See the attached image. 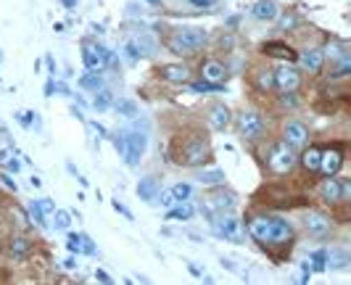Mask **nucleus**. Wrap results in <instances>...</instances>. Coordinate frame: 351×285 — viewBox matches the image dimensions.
<instances>
[{"label":"nucleus","mask_w":351,"mask_h":285,"mask_svg":"<svg viewBox=\"0 0 351 285\" xmlns=\"http://www.w3.org/2000/svg\"><path fill=\"white\" fill-rule=\"evenodd\" d=\"M204 45H206V29H201V27H180L175 29V35L169 37L172 53H193Z\"/></svg>","instance_id":"1"},{"label":"nucleus","mask_w":351,"mask_h":285,"mask_svg":"<svg viewBox=\"0 0 351 285\" xmlns=\"http://www.w3.org/2000/svg\"><path fill=\"white\" fill-rule=\"evenodd\" d=\"M122 140H124V148H122L124 164L127 166H138V161L143 159V153L148 148L145 132H141V129H127V132H122Z\"/></svg>","instance_id":"2"},{"label":"nucleus","mask_w":351,"mask_h":285,"mask_svg":"<svg viewBox=\"0 0 351 285\" xmlns=\"http://www.w3.org/2000/svg\"><path fill=\"white\" fill-rule=\"evenodd\" d=\"M267 166H269V172H275V175H285V172H291V169L296 166V153H293V148H291V145H285V142H275V145L269 148Z\"/></svg>","instance_id":"3"},{"label":"nucleus","mask_w":351,"mask_h":285,"mask_svg":"<svg viewBox=\"0 0 351 285\" xmlns=\"http://www.w3.org/2000/svg\"><path fill=\"white\" fill-rule=\"evenodd\" d=\"M211 225H214V232L219 235V238H225V240H241L243 238V225H241V219L235 216V214H225L219 212L214 219H211Z\"/></svg>","instance_id":"4"},{"label":"nucleus","mask_w":351,"mask_h":285,"mask_svg":"<svg viewBox=\"0 0 351 285\" xmlns=\"http://www.w3.org/2000/svg\"><path fill=\"white\" fill-rule=\"evenodd\" d=\"M82 61H85V66L90 71H104L114 61V55H111V51H106L104 45H98V42H85L82 45Z\"/></svg>","instance_id":"5"},{"label":"nucleus","mask_w":351,"mask_h":285,"mask_svg":"<svg viewBox=\"0 0 351 285\" xmlns=\"http://www.w3.org/2000/svg\"><path fill=\"white\" fill-rule=\"evenodd\" d=\"M319 196L325 198L328 203H341L351 198V179H335L328 177L319 185Z\"/></svg>","instance_id":"6"},{"label":"nucleus","mask_w":351,"mask_h":285,"mask_svg":"<svg viewBox=\"0 0 351 285\" xmlns=\"http://www.w3.org/2000/svg\"><path fill=\"white\" fill-rule=\"evenodd\" d=\"M209 161V145L204 138H191L182 148V161L180 164H188V166H201Z\"/></svg>","instance_id":"7"},{"label":"nucleus","mask_w":351,"mask_h":285,"mask_svg":"<svg viewBox=\"0 0 351 285\" xmlns=\"http://www.w3.org/2000/svg\"><path fill=\"white\" fill-rule=\"evenodd\" d=\"M238 127H241V135L251 142H256L264 135V119L259 111H243L238 119Z\"/></svg>","instance_id":"8"},{"label":"nucleus","mask_w":351,"mask_h":285,"mask_svg":"<svg viewBox=\"0 0 351 285\" xmlns=\"http://www.w3.org/2000/svg\"><path fill=\"white\" fill-rule=\"evenodd\" d=\"M282 138H285V145H291L293 151L296 148H304L306 142H309V127L304 125V122H288L285 129H282Z\"/></svg>","instance_id":"9"},{"label":"nucleus","mask_w":351,"mask_h":285,"mask_svg":"<svg viewBox=\"0 0 351 285\" xmlns=\"http://www.w3.org/2000/svg\"><path fill=\"white\" fill-rule=\"evenodd\" d=\"M304 227H306L309 235L322 238V235H328V232L333 230V222H330V216H325L322 212H306V216H304Z\"/></svg>","instance_id":"10"},{"label":"nucleus","mask_w":351,"mask_h":285,"mask_svg":"<svg viewBox=\"0 0 351 285\" xmlns=\"http://www.w3.org/2000/svg\"><path fill=\"white\" fill-rule=\"evenodd\" d=\"M248 232L254 240L259 243H272V216L269 214H262V216H254L248 222Z\"/></svg>","instance_id":"11"},{"label":"nucleus","mask_w":351,"mask_h":285,"mask_svg":"<svg viewBox=\"0 0 351 285\" xmlns=\"http://www.w3.org/2000/svg\"><path fill=\"white\" fill-rule=\"evenodd\" d=\"M341 166H343V153H341V148H333V151L322 153V159H319V172H322L325 177H335Z\"/></svg>","instance_id":"12"},{"label":"nucleus","mask_w":351,"mask_h":285,"mask_svg":"<svg viewBox=\"0 0 351 285\" xmlns=\"http://www.w3.org/2000/svg\"><path fill=\"white\" fill-rule=\"evenodd\" d=\"M275 85L280 90H296L301 85V74L299 69H293V66H280V69L275 71Z\"/></svg>","instance_id":"13"},{"label":"nucleus","mask_w":351,"mask_h":285,"mask_svg":"<svg viewBox=\"0 0 351 285\" xmlns=\"http://www.w3.org/2000/svg\"><path fill=\"white\" fill-rule=\"evenodd\" d=\"M201 77H204V82H214V85H225V79H228V69H225V64H219V61H206L204 66H201Z\"/></svg>","instance_id":"14"},{"label":"nucleus","mask_w":351,"mask_h":285,"mask_svg":"<svg viewBox=\"0 0 351 285\" xmlns=\"http://www.w3.org/2000/svg\"><path fill=\"white\" fill-rule=\"evenodd\" d=\"M32 251H35V243H32L27 235H14L11 243H8V253H11V259H16V262L27 259Z\"/></svg>","instance_id":"15"},{"label":"nucleus","mask_w":351,"mask_h":285,"mask_svg":"<svg viewBox=\"0 0 351 285\" xmlns=\"http://www.w3.org/2000/svg\"><path fill=\"white\" fill-rule=\"evenodd\" d=\"M299 61L306 71L317 74V71L322 69V64H325V51H322V48H306V51L299 55Z\"/></svg>","instance_id":"16"},{"label":"nucleus","mask_w":351,"mask_h":285,"mask_svg":"<svg viewBox=\"0 0 351 285\" xmlns=\"http://www.w3.org/2000/svg\"><path fill=\"white\" fill-rule=\"evenodd\" d=\"M206 119H209V127L211 129H228L230 127V108L225 103H214L209 108V114H206Z\"/></svg>","instance_id":"17"},{"label":"nucleus","mask_w":351,"mask_h":285,"mask_svg":"<svg viewBox=\"0 0 351 285\" xmlns=\"http://www.w3.org/2000/svg\"><path fill=\"white\" fill-rule=\"evenodd\" d=\"M158 74H161V79H167V82H188L191 69H188L185 64H167V66L158 69Z\"/></svg>","instance_id":"18"},{"label":"nucleus","mask_w":351,"mask_h":285,"mask_svg":"<svg viewBox=\"0 0 351 285\" xmlns=\"http://www.w3.org/2000/svg\"><path fill=\"white\" fill-rule=\"evenodd\" d=\"M158 190H161V185H158L156 177H143L141 182H138V188H135V193H138L145 203H156Z\"/></svg>","instance_id":"19"},{"label":"nucleus","mask_w":351,"mask_h":285,"mask_svg":"<svg viewBox=\"0 0 351 285\" xmlns=\"http://www.w3.org/2000/svg\"><path fill=\"white\" fill-rule=\"evenodd\" d=\"M251 16L256 18V21H275V18H278V5H275V0H259V3H254Z\"/></svg>","instance_id":"20"},{"label":"nucleus","mask_w":351,"mask_h":285,"mask_svg":"<svg viewBox=\"0 0 351 285\" xmlns=\"http://www.w3.org/2000/svg\"><path fill=\"white\" fill-rule=\"evenodd\" d=\"M293 238V225L282 216H272V243H285Z\"/></svg>","instance_id":"21"},{"label":"nucleus","mask_w":351,"mask_h":285,"mask_svg":"<svg viewBox=\"0 0 351 285\" xmlns=\"http://www.w3.org/2000/svg\"><path fill=\"white\" fill-rule=\"evenodd\" d=\"M198 182L201 185H211V188H219V185H225V172L222 169H201L198 172Z\"/></svg>","instance_id":"22"},{"label":"nucleus","mask_w":351,"mask_h":285,"mask_svg":"<svg viewBox=\"0 0 351 285\" xmlns=\"http://www.w3.org/2000/svg\"><path fill=\"white\" fill-rule=\"evenodd\" d=\"M319 159H322V151L319 148H306L304 156H301V166L306 172H317L319 169Z\"/></svg>","instance_id":"23"},{"label":"nucleus","mask_w":351,"mask_h":285,"mask_svg":"<svg viewBox=\"0 0 351 285\" xmlns=\"http://www.w3.org/2000/svg\"><path fill=\"white\" fill-rule=\"evenodd\" d=\"M80 88L90 90V92H95V90L104 88V77H101V71L88 69V74H82V77H80Z\"/></svg>","instance_id":"24"},{"label":"nucleus","mask_w":351,"mask_h":285,"mask_svg":"<svg viewBox=\"0 0 351 285\" xmlns=\"http://www.w3.org/2000/svg\"><path fill=\"white\" fill-rule=\"evenodd\" d=\"M114 106V92L111 90H95V101H93V108L95 111H108V108Z\"/></svg>","instance_id":"25"},{"label":"nucleus","mask_w":351,"mask_h":285,"mask_svg":"<svg viewBox=\"0 0 351 285\" xmlns=\"http://www.w3.org/2000/svg\"><path fill=\"white\" fill-rule=\"evenodd\" d=\"M306 267L315 269V272H325V269H328V251L319 249V251H315V253H309Z\"/></svg>","instance_id":"26"},{"label":"nucleus","mask_w":351,"mask_h":285,"mask_svg":"<svg viewBox=\"0 0 351 285\" xmlns=\"http://www.w3.org/2000/svg\"><path fill=\"white\" fill-rule=\"evenodd\" d=\"M193 214H195V209L191 206V203L180 201V203H175V206H169V212H167V216H169V219H191Z\"/></svg>","instance_id":"27"},{"label":"nucleus","mask_w":351,"mask_h":285,"mask_svg":"<svg viewBox=\"0 0 351 285\" xmlns=\"http://www.w3.org/2000/svg\"><path fill=\"white\" fill-rule=\"evenodd\" d=\"M264 53H272L275 58H296V53L288 45H280V42H267L264 45Z\"/></svg>","instance_id":"28"},{"label":"nucleus","mask_w":351,"mask_h":285,"mask_svg":"<svg viewBox=\"0 0 351 285\" xmlns=\"http://www.w3.org/2000/svg\"><path fill=\"white\" fill-rule=\"evenodd\" d=\"M169 193L175 198V203H180V201H188V198L193 196V188H191L188 182H175V185L169 188Z\"/></svg>","instance_id":"29"},{"label":"nucleus","mask_w":351,"mask_h":285,"mask_svg":"<svg viewBox=\"0 0 351 285\" xmlns=\"http://www.w3.org/2000/svg\"><path fill=\"white\" fill-rule=\"evenodd\" d=\"M53 227H56V230H69L71 214L66 212V209H53Z\"/></svg>","instance_id":"30"},{"label":"nucleus","mask_w":351,"mask_h":285,"mask_svg":"<svg viewBox=\"0 0 351 285\" xmlns=\"http://www.w3.org/2000/svg\"><path fill=\"white\" fill-rule=\"evenodd\" d=\"M66 249H69L71 253H82V235L69 232V238H66Z\"/></svg>","instance_id":"31"},{"label":"nucleus","mask_w":351,"mask_h":285,"mask_svg":"<svg viewBox=\"0 0 351 285\" xmlns=\"http://www.w3.org/2000/svg\"><path fill=\"white\" fill-rule=\"evenodd\" d=\"M280 103L282 106H299V98H296V90H282V95H280Z\"/></svg>","instance_id":"32"},{"label":"nucleus","mask_w":351,"mask_h":285,"mask_svg":"<svg viewBox=\"0 0 351 285\" xmlns=\"http://www.w3.org/2000/svg\"><path fill=\"white\" fill-rule=\"evenodd\" d=\"M29 214L35 216L37 225H43V227H45V214H43V209H40V201H32V203H29Z\"/></svg>","instance_id":"33"},{"label":"nucleus","mask_w":351,"mask_h":285,"mask_svg":"<svg viewBox=\"0 0 351 285\" xmlns=\"http://www.w3.org/2000/svg\"><path fill=\"white\" fill-rule=\"evenodd\" d=\"M193 88L198 90V92H222L225 85H214V82H195Z\"/></svg>","instance_id":"34"},{"label":"nucleus","mask_w":351,"mask_h":285,"mask_svg":"<svg viewBox=\"0 0 351 285\" xmlns=\"http://www.w3.org/2000/svg\"><path fill=\"white\" fill-rule=\"evenodd\" d=\"M259 85L262 88H275V71H259Z\"/></svg>","instance_id":"35"},{"label":"nucleus","mask_w":351,"mask_h":285,"mask_svg":"<svg viewBox=\"0 0 351 285\" xmlns=\"http://www.w3.org/2000/svg\"><path fill=\"white\" fill-rule=\"evenodd\" d=\"M111 203H114V212H119V214H122V216H124V219H130V222L135 219V216H132V212H130V209L124 206V203H122V201H119V198H114Z\"/></svg>","instance_id":"36"},{"label":"nucleus","mask_w":351,"mask_h":285,"mask_svg":"<svg viewBox=\"0 0 351 285\" xmlns=\"http://www.w3.org/2000/svg\"><path fill=\"white\" fill-rule=\"evenodd\" d=\"M124 53H127L130 61H138V58H141V48H138L135 42H127V45H124Z\"/></svg>","instance_id":"37"},{"label":"nucleus","mask_w":351,"mask_h":285,"mask_svg":"<svg viewBox=\"0 0 351 285\" xmlns=\"http://www.w3.org/2000/svg\"><path fill=\"white\" fill-rule=\"evenodd\" d=\"M82 253H88V256H95V253H98V249H95V243L90 240L88 235H82Z\"/></svg>","instance_id":"38"},{"label":"nucleus","mask_w":351,"mask_h":285,"mask_svg":"<svg viewBox=\"0 0 351 285\" xmlns=\"http://www.w3.org/2000/svg\"><path fill=\"white\" fill-rule=\"evenodd\" d=\"M119 111L127 114V116H135V114H138V106H135L132 101H124V103H119Z\"/></svg>","instance_id":"39"},{"label":"nucleus","mask_w":351,"mask_h":285,"mask_svg":"<svg viewBox=\"0 0 351 285\" xmlns=\"http://www.w3.org/2000/svg\"><path fill=\"white\" fill-rule=\"evenodd\" d=\"M0 179H3V185H5L8 190H14V193L19 190V185L14 182V179H11V175H0Z\"/></svg>","instance_id":"40"},{"label":"nucleus","mask_w":351,"mask_h":285,"mask_svg":"<svg viewBox=\"0 0 351 285\" xmlns=\"http://www.w3.org/2000/svg\"><path fill=\"white\" fill-rule=\"evenodd\" d=\"M40 209H43V214H53V209H56V206H53L51 198H43V201H40Z\"/></svg>","instance_id":"41"},{"label":"nucleus","mask_w":351,"mask_h":285,"mask_svg":"<svg viewBox=\"0 0 351 285\" xmlns=\"http://www.w3.org/2000/svg\"><path fill=\"white\" fill-rule=\"evenodd\" d=\"M195 8H211L214 5V0H191Z\"/></svg>","instance_id":"42"},{"label":"nucleus","mask_w":351,"mask_h":285,"mask_svg":"<svg viewBox=\"0 0 351 285\" xmlns=\"http://www.w3.org/2000/svg\"><path fill=\"white\" fill-rule=\"evenodd\" d=\"M95 280H101V283H111V277L106 275L104 269H95Z\"/></svg>","instance_id":"43"},{"label":"nucleus","mask_w":351,"mask_h":285,"mask_svg":"<svg viewBox=\"0 0 351 285\" xmlns=\"http://www.w3.org/2000/svg\"><path fill=\"white\" fill-rule=\"evenodd\" d=\"M8 169H11V172H14V175H16L19 169H21V164H19L16 159H11V161H8Z\"/></svg>","instance_id":"44"},{"label":"nucleus","mask_w":351,"mask_h":285,"mask_svg":"<svg viewBox=\"0 0 351 285\" xmlns=\"http://www.w3.org/2000/svg\"><path fill=\"white\" fill-rule=\"evenodd\" d=\"M188 269H191V272H193V275H195V277H204V275H201V269H198V267H195V264H193V262H188Z\"/></svg>","instance_id":"45"},{"label":"nucleus","mask_w":351,"mask_h":285,"mask_svg":"<svg viewBox=\"0 0 351 285\" xmlns=\"http://www.w3.org/2000/svg\"><path fill=\"white\" fill-rule=\"evenodd\" d=\"M29 182H32V188H40V185H43V179L37 177V175H35V177H32V179H29Z\"/></svg>","instance_id":"46"},{"label":"nucleus","mask_w":351,"mask_h":285,"mask_svg":"<svg viewBox=\"0 0 351 285\" xmlns=\"http://www.w3.org/2000/svg\"><path fill=\"white\" fill-rule=\"evenodd\" d=\"M74 3H77V0H64V5H74Z\"/></svg>","instance_id":"47"},{"label":"nucleus","mask_w":351,"mask_h":285,"mask_svg":"<svg viewBox=\"0 0 351 285\" xmlns=\"http://www.w3.org/2000/svg\"><path fill=\"white\" fill-rule=\"evenodd\" d=\"M145 3H151V5H158V3H161V0H145Z\"/></svg>","instance_id":"48"},{"label":"nucleus","mask_w":351,"mask_h":285,"mask_svg":"<svg viewBox=\"0 0 351 285\" xmlns=\"http://www.w3.org/2000/svg\"><path fill=\"white\" fill-rule=\"evenodd\" d=\"M3 159H5V153H3V151H0V161H3Z\"/></svg>","instance_id":"49"}]
</instances>
